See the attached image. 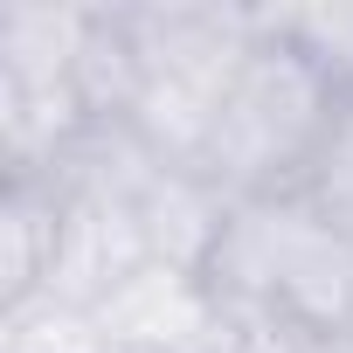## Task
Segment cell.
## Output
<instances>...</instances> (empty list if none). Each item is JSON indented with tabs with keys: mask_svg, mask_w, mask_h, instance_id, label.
Segmentation results:
<instances>
[{
	"mask_svg": "<svg viewBox=\"0 0 353 353\" xmlns=\"http://www.w3.org/2000/svg\"><path fill=\"white\" fill-rule=\"evenodd\" d=\"M208 284L229 312L263 319L291 339L353 332V243L305 194L236 201L208 256Z\"/></svg>",
	"mask_w": 353,
	"mask_h": 353,
	"instance_id": "1",
	"label": "cell"
},
{
	"mask_svg": "<svg viewBox=\"0 0 353 353\" xmlns=\"http://www.w3.org/2000/svg\"><path fill=\"white\" fill-rule=\"evenodd\" d=\"M332 118H339V90L325 83V70L263 8V35H256L243 77L229 83L222 118H215V132H208L194 166L229 201L298 194L319 145H325V132H332Z\"/></svg>",
	"mask_w": 353,
	"mask_h": 353,
	"instance_id": "2",
	"label": "cell"
},
{
	"mask_svg": "<svg viewBox=\"0 0 353 353\" xmlns=\"http://www.w3.org/2000/svg\"><path fill=\"white\" fill-rule=\"evenodd\" d=\"M125 28H132V56H139V90L125 125L159 145L166 159L194 166L229 83L243 77L256 35H263V8H194V0H125Z\"/></svg>",
	"mask_w": 353,
	"mask_h": 353,
	"instance_id": "3",
	"label": "cell"
},
{
	"mask_svg": "<svg viewBox=\"0 0 353 353\" xmlns=\"http://www.w3.org/2000/svg\"><path fill=\"white\" fill-rule=\"evenodd\" d=\"M145 263H152V250H145L132 208H118V201H104V194L63 188V236H56V263H49V284H42L49 298L97 312V305H104L111 291H125Z\"/></svg>",
	"mask_w": 353,
	"mask_h": 353,
	"instance_id": "4",
	"label": "cell"
},
{
	"mask_svg": "<svg viewBox=\"0 0 353 353\" xmlns=\"http://www.w3.org/2000/svg\"><path fill=\"white\" fill-rule=\"evenodd\" d=\"M63 236V181H0V305L42 298Z\"/></svg>",
	"mask_w": 353,
	"mask_h": 353,
	"instance_id": "5",
	"label": "cell"
},
{
	"mask_svg": "<svg viewBox=\"0 0 353 353\" xmlns=\"http://www.w3.org/2000/svg\"><path fill=\"white\" fill-rule=\"evenodd\" d=\"M0 353H111L97 312L63 305V298H21L0 305Z\"/></svg>",
	"mask_w": 353,
	"mask_h": 353,
	"instance_id": "6",
	"label": "cell"
},
{
	"mask_svg": "<svg viewBox=\"0 0 353 353\" xmlns=\"http://www.w3.org/2000/svg\"><path fill=\"white\" fill-rule=\"evenodd\" d=\"M277 28L325 70L339 104H353V8H270Z\"/></svg>",
	"mask_w": 353,
	"mask_h": 353,
	"instance_id": "7",
	"label": "cell"
},
{
	"mask_svg": "<svg viewBox=\"0 0 353 353\" xmlns=\"http://www.w3.org/2000/svg\"><path fill=\"white\" fill-rule=\"evenodd\" d=\"M298 194L353 243V104H339V118H332V132H325V145H319Z\"/></svg>",
	"mask_w": 353,
	"mask_h": 353,
	"instance_id": "8",
	"label": "cell"
},
{
	"mask_svg": "<svg viewBox=\"0 0 353 353\" xmlns=\"http://www.w3.org/2000/svg\"><path fill=\"white\" fill-rule=\"evenodd\" d=\"M305 353H353V332H332V339H305Z\"/></svg>",
	"mask_w": 353,
	"mask_h": 353,
	"instance_id": "9",
	"label": "cell"
}]
</instances>
